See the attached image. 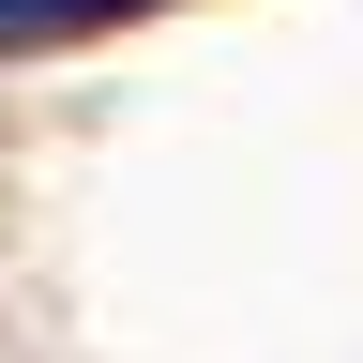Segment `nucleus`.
Returning <instances> with one entry per match:
<instances>
[{
  "instance_id": "obj_1",
  "label": "nucleus",
  "mask_w": 363,
  "mask_h": 363,
  "mask_svg": "<svg viewBox=\"0 0 363 363\" xmlns=\"http://www.w3.org/2000/svg\"><path fill=\"white\" fill-rule=\"evenodd\" d=\"M121 16H152V0H0V61H30V45H91V30H121Z\"/></svg>"
}]
</instances>
